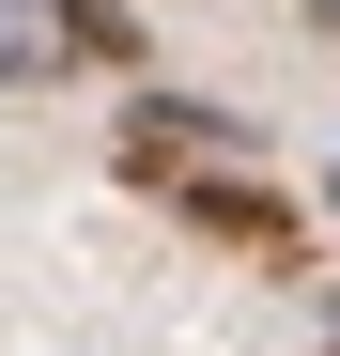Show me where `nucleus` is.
<instances>
[{
	"label": "nucleus",
	"instance_id": "1",
	"mask_svg": "<svg viewBox=\"0 0 340 356\" xmlns=\"http://www.w3.org/2000/svg\"><path fill=\"white\" fill-rule=\"evenodd\" d=\"M170 217H186L216 264H263V279H309V248H325V202H294L263 155H201L186 186H170Z\"/></svg>",
	"mask_w": 340,
	"mask_h": 356
},
{
	"label": "nucleus",
	"instance_id": "2",
	"mask_svg": "<svg viewBox=\"0 0 340 356\" xmlns=\"http://www.w3.org/2000/svg\"><path fill=\"white\" fill-rule=\"evenodd\" d=\"M263 124L248 108H216V93H170V78H124V124H108V170H124L139 202H170L201 155H248Z\"/></svg>",
	"mask_w": 340,
	"mask_h": 356
},
{
	"label": "nucleus",
	"instance_id": "3",
	"mask_svg": "<svg viewBox=\"0 0 340 356\" xmlns=\"http://www.w3.org/2000/svg\"><path fill=\"white\" fill-rule=\"evenodd\" d=\"M62 63L78 78H155V16L139 0H62Z\"/></svg>",
	"mask_w": 340,
	"mask_h": 356
},
{
	"label": "nucleus",
	"instance_id": "4",
	"mask_svg": "<svg viewBox=\"0 0 340 356\" xmlns=\"http://www.w3.org/2000/svg\"><path fill=\"white\" fill-rule=\"evenodd\" d=\"M46 78H78L62 63V0H0V93H46Z\"/></svg>",
	"mask_w": 340,
	"mask_h": 356
},
{
	"label": "nucleus",
	"instance_id": "5",
	"mask_svg": "<svg viewBox=\"0 0 340 356\" xmlns=\"http://www.w3.org/2000/svg\"><path fill=\"white\" fill-rule=\"evenodd\" d=\"M325 232H340V140H325Z\"/></svg>",
	"mask_w": 340,
	"mask_h": 356
},
{
	"label": "nucleus",
	"instance_id": "6",
	"mask_svg": "<svg viewBox=\"0 0 340 356\" xmlns=\"http://www.w3.org/2000/svg\"><path fill=\"white\" fill-rule=\"evenodd\" d=\"M325 356H340V294H325Z\"/></svg>",
	"mask_w": 340,
	"mask_h": 356
}]
</instances>
